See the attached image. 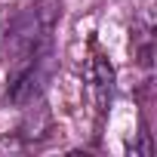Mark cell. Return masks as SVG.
<instances>
[{
    "label": "cell",
    "instance_id": "6da1fadb",
    "mask_svg": "<svg viewBox=\"0 0 157 157\" xmlns=\"http://www.w3.org/2000/svg\"><path fill=\"white\" fill-rule=\"evenodd\" d=\"M90 83H93L96 108L99 111H108L111 96H114V68H111L108 59H102V56L93 59V65H90Z\"/></svg>",
    "mask_w": 157,
    "mask_h": 157
}]
</instances>
